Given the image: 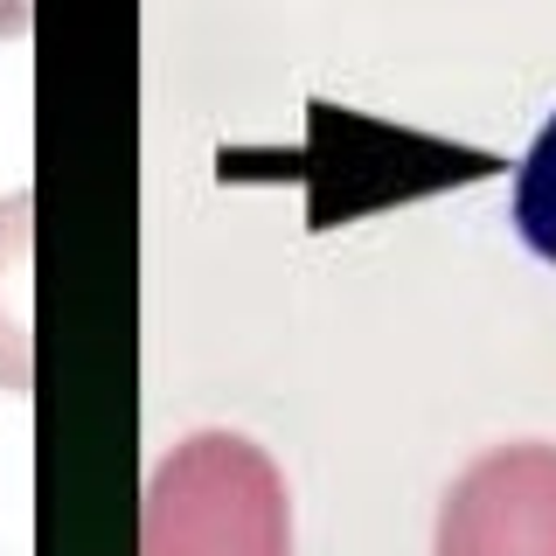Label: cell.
I'll return each instance as SVG.
<instances>
[{"mask_svg":"<svg viewBox=\"0 0 556 556\" xmlns=\"http://www.w3.org/2000/svg\"><path fill=\"white\" fill-rule=\"evenodd\" d=\"M431 556H556V445H494L445 486Z\"/></svg>","mask_w":556,"mask_h":556,"instance_id":"cell-2","label":"cell"},{"mask_svg":"<svg viewBox=\"0 0 556 556\" xmlns=\"http://www.w3.org/2000/svg\"><path fill=\"white\" fill-rule=\"evenodd\" d=\"M0 390H35V195H0Z\"/></svg>","mask_w":556,"mask_h":556,"instance_id":"cell-3","label":"cell"},{"mask_svg":"<svg viewBox=\"0 0 556 556\" xmlns=\"http://www.w3.org/2000/svg\"><path fill=\"white\" fill-rule=\"evenodd\" d=\"M515 237L543 265H556V112L529 139V153L515 161Z\"/></svg>","mask_w":556,"mask_h":556,"instance_id":"cell-4","label":"cell"},{"mask_svg":"<svg viewBox=\"0 0 556 556\" xmlns=\"http://www.w3.org/2000/svg\"><path fill=\"white\" fill-rule=\"evenodd\" d=\"M139 556H292V494L243 431H195L153 466Z\"/></svg>","mask_w":556,"mask_h":556,"instance_id":"cell-1","label":"cell"},{"mask_svg":"<svg viewBox=\"0 0 556 556\" xmlns=\"http://www.w3.org/2000/svg\"><path fill=\"white\" fill-rule=\"evenodd\" d=\"M28 28H35V0H0V42L28 35Z\"/></svg>","mask_w":556,"mask_h":556,"instance_id":"cell-5","label":"cell"}]
</instances>
